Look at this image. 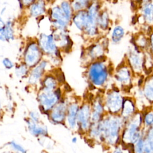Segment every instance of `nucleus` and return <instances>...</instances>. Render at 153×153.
Returning <instances> with one entry per match:
<instances>
[{
  "instance_id": "nucleus-4",
  "label": "nucleus",
  "mask_w": 153,
  "mask_h": 153,
  "mask_svg": "<svg viewBox=\"0 0 153 153\" xmlns=\"http://www.w3.org/2000/svg\"><path fill=\"white\" fill-rule=\"evenodd\" d=\"M91 106L88 102L83 103L79 106L78 114V131L85 135L91 126Z\"/></svg>"
},
{
  "instance_id": "nucleus-16",
  "label": "nucleus",
  "mask_w": 153,
  "mask_h": 153,
  "mask_svg": "<svg viewBox=\"0 0 153 153\" xmlns=\"http://www.w3.org/2000/svg\"><path fill=\"white\" fill-rule=\"evenodd\" d=\"M45 6L42 0H39L38 2L32 4L30 8V13L32 17H37L44 13Z\"/></svg>"
},
{
  "instance_id": "nucleus-33",
  "label": "nucleus",
  "mask_w": 153,
  "mask_h": 153,
  "mask_svg": "<svg viewBox=\"0 0 153 153\" xmlns=\"http://www.w3.org/2000/svg\"><path fill=\"white\" fill-rule=\"evenodd\" d=\"M1 109H2V104H1V102L0 101V111H1Z\"/></svg>"
},
{
  "instance_id": "nucleus-13",
  "label": "nucleus",
  "mask_w": 153,
  "mask_h": 153,
  "mask_svg": "<svg viewBox=\"0 0 153 153\" xmlns=\"http://www.w3.org/2000/svg\"><path fill=\"white\" fill-rule=\"evenodd\" d=\"M99 122L91 123L85 136L88 139L92 140L93 142L102 143V133Z\"/></svg>"
},
{
  "instance_id": "nucleus-34",
  "label": "nucleus",
  "mask_w": 153,
  "mask_h": 153,
  "mask_svg": "<svg viewBox=\"0 0 153 153\" xmlns=\"http://www.w3.org/2000/svg\"><path fill=\"white\" fill-rule=\"evenodd\" d=\"M45 153H49V152H45Z\"/></svg>"
},
{
  "instance_id": "nucleus-30",
  "label": "nucleus",
  "mask_w": 153,
  "mask_h": 153,
  "mask_svg": "<svg viewBox=\"0 0 153 153\" xmlns=\"http://www.w3.org/2000/svg\"><path fill=\"white\" fill-rule=\"evenodd\" d=\"M34 0H21L22 1V3L24 5H30L31 4L33 1Z\"/></svg>"
},
{
  "instance_id": "nucleus-18",
  "label": "nucleus",
  "mask_w": 153,
  "mask_h": 153,
  "mask_svg": "<svg viewBox=\"0 0 153 153\" xmlns=\"http://www.w3.org/2000/svg\"><path fill=\"white\" fill-rule=\"evenodd\" d=\"M56 81L52 76H47L43 81L42 90L45 91H54L56 87Z\"/></svg>"
},
{
  "instance_id": "nucleus-20",
  "label": "nucleus",
  "mask_w": 153,
  "mask_h": 153,
  "mask_svg": "<svg viewBox=\"0 0 153 153\" xmlns=\"http://www.w3.org/2000/svg\"><path fill=\"white\" fill-rule=\"evenodd\" d=\"M7 41L13 40L14 38V31L12 26V23L11 21H8L5 23V27L4 28Z\"/></svg>"
},
{
  "instance_id": "nucleus-9",
  "label": "nucleus",
  "mask_w": 153,
  "mask_h": 153,
  "mask_svg": "<svg viewBox=\"0 0 153 153\" xmlns=\"http://www.w3.org/2000/svg\"><path fill=\"white\" fill-rule=\"evenodd\" d=\"M91 123H99L102 120L104 115L106 114L103 105V100L100 98L95 99L91 104Z\"/></svg>"
},
{
  "instance_id": "nucleus-14",
  "label": "nucleus",
  "mask_w": 153,
  "mask_h": 153,
  "mask_svg": "<svg viewBox=\"0 0 153 153\" xmlns=\"http://www.w3.org/2000/svg\"><path fill=\"white\" fill-rule=\"evenodd\" d=\"M47 65V62L42 61L38 65L33 69L28 79V82L30 84H35L38 82L42 75Z\"/></svg>"
},
{
  "instance_id": "nucleus-31",
  "label": "nucleus",
  "mask_w": 153,
  "mask_h": 153,
  "mask_svg": "<svg viewBox=\"0 0 153 153\" xmlns=\"http://www.w3.org/2000/svg\"><path fill=\"white\" fill-rule=\"evenodd\" d=\"M5 23L4 22L2 19L0 17V29H2L5 27Z\"/></svg>"
},
{
  "instance_id": "nucleus-32",
  "label": "nucleus",
  "mask_w": 153,
  "mask_h": 153,
  "mask_svg": "<svg viewBox=\"0 0 153 153\" xmlns=\"http://www.w3.org/2000/svg\"><path fill=\"white\" fill-rule=\"evenodd\" d=\"M71 142L73 143H76L78 142V137L76 136H74L71 139Z\"/></svg>"
},
{
  "instance_id": "nucleus-3",
  "label": "nucleus",
  "mask_w": 153,
  "mask_h": 153,
  "mask_svg": "<svg viewBox=\"0 0 153 153\" xmlns=\"http://www.w3.org/2000/svg\"><path fill=\"white\" fill-rule=\"evenodd\" d=\"M61 99L62 94L59 88H56L54 91L42 90L38 95L40 111L48 117L50 111Z\"/></svg>"
},
{
  "instance_id": "nucleus-19",
  "label": "nucleus",
  "mask_w": 153,
  "mask_h": 153,
  "mask_svg": "<svg viewBox=\"0 0 153 153\" xmlns=\"http://www.w3.org/2000/svg\"><path fill=\"white\" fill-rule=\"evenodd\" d=\"M143 136L144 135L133 145L131 148V153H145Z\"/></svg>"
},
{
  "instance_id": "nucleus-12",
  "label": "nucleus",
  "mask_w": 153,
  "mask_h": 153,
  "mask_svg": "<svg viewBox=\"0 0 153 153\" xmlns=\"http://www.w3.org/2000/svg\"><path fill=\"white\" fill-rule=\"evenodd\" d=\"M39 45L40 48L47 53L51 54L56 52V44L53 39V36L51 35H47L42 33L39 36Z\"/></svg>"
},
{
  "instance_id": "nucleus-27",
  "label": "nucleus",
  "mask_w": 153,
  "mask_h": 153,
  "mask_svg": "<svg viewBox=\"0 0 153 153\" xmlns=\"http://www.w3.org/2000/svg\"><path fill=\"white\" fill-rule=\"evenodd\" d=\"M62 8L63 10V12L66 16V19L69 17L70 16V8L69 7V5L66 2H63L62 4Z\"/></svg>"
},
{
  "instance_id": "nucleus-6",
  "label": "nucleus",
  "mask_w": 153,
  "mask_h": 153,
  "mask_svg": "<svg viewBox=\"0 0 153 153\" xmlns=\"http://www.w3.org/2000/svg\"><path fill=\"white\" fill-rule=\"evenodd\" d=\"M68 103L65 100H60L50 111L48 118L54 125H65Z\"/></svg>"
},
{
  "instance_id": "nucleus-11",
  "label": "nucleus",
  "mask_w": 153,
  "mask_h": 153,
  "mask_svg": "<svg viewBox=\"0 0 153 153\" xmlns=\"http://www.w3.org/2000/svg\"><path fill=\"white\" fill-rule=\"evenodd\" d=\"M138 110L134 102L130 98L124 99L121 112L120 116L125 120L127 121Z\"/></svg>"
},
{
  "instance_id": "nucleus-26",
  "label": "nucleus",
  "mask_w": 153,
  "mask_h": 153,
  "mask_svg": "<svg viewBox=\"0 0 153 153\" xmlns=\"http://www.w3.org/2000/svg\"><path fill=\"white\" fill-rule=\"evenodd\" d=\"M2 63L4 66L7 69H10L14 67V63H13V62L7 57L4 58L2 61Z\"/></svg>"
},
{
  "instance_id": "nucleus-29",
  "label": "nucleus",
  "mask_w": 153,
  "mask_h": 153,
  "mask_svg": "<svg viewBox=\"0 0 153 153\" xmlns=\"http://www.w3.org/2000/svg\"><path fill=\"white\" fill-rule=\"evenodd\" d=\"M0 41H7V38L5 36V34L4 29H0Z\"/></svg>"
},
{
  "instance_id": "nucleus-8",
  "label": "nucleus",
  "mask_w": 153,
  "mask_h": 153,
  "mask_svg": "<svg viewBox=\"0 0 153 153\" xmlns=\"http://www.w3.org/2000/svg\"><path fill=\"white\" fill-rule=\"evenodd\" d=\"M41 57L39 46L35 42L30 44L25 53V62L27 66L32 67L36 65Z\"/></svg>"
},
{
  "instance_id": "nucleus-23",
  "label": "nucleus",
  "mask_w": 153,
  "mask_h": 153,
  "mask_svg": "<svg viewBox=\"0 0 153 153\" xmlns=\"http://www.w3.org/2000/svg\"><path fill=\"white\" fill-rule=\"evenodd\" d=\"M124 34L123 29L120 27H117L113 32L112 35V39L114 41L117 42L120 40V39L123 37V35Z\"/></svg>"
},
{
  "instance_id": "nucleus-1",
  "label": "nucleus",
  "mask_w": 153,
  "mask_h": 153,
  "mask_svg": "<svg viewBox=\"0 0 153 153\" xmlns=\"http://www.w3.org/2000/svg\"><path fill=\"white\" fill-rule=\"evenodd\" d=\"M125 123L126 121L120 114H106L99 122L102 133V144L108 148L120 145Z\"/></svg>"
},
{
  "instance_id": "nucleus-15",
  "label": "nucleus",
  "mask_w": 153,
  "mask_h": 153,
  "mask_svg": "<svg viewBox=\"0 0 153 153\" xmlns=\"http://www.w3.org/2000/svg\"><path fill=\"white\" fill-rule=\"evenodd\" d=\"M143 139L145 153H153V124L149 128L145 129Z\"/></svg>"
},
{
  "instance_id": "nucleus-17",
  "label": "nucleus",
  "mask_w": 153,
  "mask_h": 153,
  "mask_svg": "<svg viewBox=\"0 0 153 153\" xmlns=\"http://www.w3.org/2000/svg\"><path fill=\"white\" fill-rule=\"evenodd\" d=\"M142 122L145 129L151 127L153 124V110L148 109L142 112Z\"/></svg>"
},
{
  "instance_id": "nucleus-22",
  "label": "nucleus",
  "mask_w": 153,
  "mask_h": 153,
  "mask_svg": "<svg viewBox=\"0 0 153 153\" xmlns=\"http://www.w3.org/2000/svg\"><path fill=\"white\" fill-rule=\"evenodd\" d=\"M7 145L10 146L13 151L17 153H27V149L21 144L16 142L14 140H11L9 142Z\"/></svg>"
},
{
  "instance_id": "nucleus-2",
  "label": "nucleus",
  "mask_w": 153,
  "mask_h": 153,
  "mask_svg": "<svg viewBox=\"0 0 153 153\" xmlns=\"http://www.w3.org/2000/svg\"><path fill=\"white\" fill-rule=\"evenodd\" d=\"M143 126L142 112L137 111L131 117L126 121L121 134V145L131 146L145 134Z\"/></svg>"
},
{
  "instance_id": "nucleus-25",
  "label": "nucleus",
  "mask_w": 153,
  "mask_h": 153,
  "mask_svg": "<svg viewBox=\"0 0 153 153\" xmlns=\"http://www.w3.org/2000/svg\"><path fill=\"white\" fill-rule=\"evenodd\" d=\"M28 118L32 120V121L35 122V123H39V120H40V115L39 114L38 112H37L36 111H30L29 112V117Z\"/></svg>"
},
{
  "instance_id": "nucleus-10",
  "label": "nucleus",
  "mask_w": 153,
  "mask_h": 153,
  "mask_svg": "<svg viewBox=\"0 0 153 153\" xmlns=\"http://www.w3.org/2000/svg\"><path fill=\"white\" fill-rule=\"evenodd\" d=\"M27 128L29 133L35 137H45L48 136V131L47 126L40 124L39 123H35L28 117L25 118Z\"/></svg>"
},
{
  "instance_id": "nucleus-28",
  "label": "nucleus",
  "mask_w": 153,
  "mask_h": 153,
  "mask_svg": "<svg viewBox=\"0 0 153 153\" xmlns=\"http://www.w3.org/2000/svg\"><path fill=\"white\" fill-rule=\"evenodd\" d=\"M112 153H124L123 146L120 145H117L113 148Z\"/></svg>"
},
{
  "instance_id": "nucleus-5",
  "label": "nucleus",
  "mask_w": 153,
  "mask_h": 153,
  "mask_svg": "<svg viewBox=\"0 0 153 153\" xmlns=\"http://www.w3.org/2000/svg\"><path fill=\"white\" fill-rule=\"evenodd\" d=\"M124 98L119 94L118 90L109 93L103 100L105 110L106 114L119 115L123 102Z\"/></svg>"
},
{
  "instance_id": "nucleus-21",
  "label": "nucleus",
  "mask_w": 153,
  "mask_h": 153,
  "mask_svg": "<svg viewBox=\"0 0 153 153\" xmlns=\"http://www.w3.org/2000/svg\"><path fill=\"white\" fill-rule=\"evenodd\" d=\"M51 16L53 18L56 20V21L66 22L65 21V19H66V16H65L63 11H61V10L57 7H56L54 8H53L51 11Z\"/></svg>"
},
{
  "instance_id": "nucleus-7",
  "label": "nucleus",
  "mask_w": 153,
  "mask_h": 153,
  "mask_svg": "<svg viewBox=\"0 0 153 153\" xmlns=\"http://www.w3.org/2000/svg\"><path fill=\"white\" fill-rule=\"evenodd\" d=\"M79 105L75 102L68 103L65 125L69 130L78 131V114Z\"/></svg>"
},
{
  "instance_id": "nucleus-24",
  "label": "nucleus",
  "mask_w": 153,
  "mask_h": 153,
  "mask_svg": "<svg viewBox=\"0 0 153 153\" xmlns=\"http://www.w3.org/2000/svg\"><path fill=\"white\" fill-rule=\"evenodd\" d=\"M27 73V69L26 65H20L16 69L15 74L18 77H22L26 75Z\"/></svg>"
}]
</instances>
